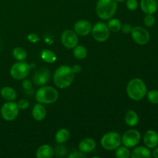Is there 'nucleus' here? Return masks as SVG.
I'll list each match as a JSON object with an SVG mask.
<instances>
[{
    "mask_svg": "<svg viewBox=\"0 0 158 158\" xmlns=\"http://www.w3.org/2000/svg\"><path fill=\"white\" fill-rule=\"evenodd\" d=\"M74 73L72 67L66 65L60 66L53 74V82L56 86L60 89H65L70 86L74 80Z\"/></svg>",
    "mask_w": 158,
    "mask_h": 158,
    "instance_id": "obj_1",
    "label": "nucleus"
},
{
    "mask_svg": "<svg viewBox=\"0 0 158 158\" xmlns=\"http://www.w3.org/2000/svg\"><path fill=\"white\" fill-rule=\"evenodd\" d=\"M127 94L133 100L140 101L143 99L148 93L146 84L139 78H134L129 81L127 85Z\"/></svg>",
    "mask_w": 158,
    "mask_h": 158,
    "instance_id": "obj_2",
    "label": "nucleus"
},
{
    "mask_svg": "<svg viewBox=\"0 0 158 158\" xmlns=\"http://www.w3.org/2000/svg\"><path fill=\"white\" fill-rule=\"evenodd\" d=\"M117 9L116 0H98L96 6V12L99 18L108 20L115 15Z\"/></svg>",
    "mask_w": 158,
    "mask_h": 158,
    "instance_id": "obj_3",
    "label": "nucleus"
},
{
    "mask_svg": "<svg viewBox=\"0 0 158 158\" xmlns=\"http://www.w3.org/2000/svg\"><path fill=\"white\" fill-rule=\"evenodd\" d=\"M59 94L49 86H42L35 93V100L42 104H52L58 100Z\"/></svg>",
    "mask_w": 158,
    "mask_h": 158,
    "instance_id": "obj_4",
    "label": "nucleus"
},
{
    "mask_svg": "<svg viewBox=\"0 0 158 158\" xmlns=\"http://www.w3.org/2000/svg\"><path fill=\"white\" fill-rule=\"evenodd\" d=\"M102 148L106 151H114L121 145V137L117 132H108L102 137L100 140Z\"/></svg>",
    "mask_w": 158,
    "mask_h": 158,
    "instance_id": "obj_5",
    "label": "nucleus"
},
{
    "mask_svg": "<svg viewBox=\"0 0 158 158\" xmlns=\"http://www.w3.org/2000/svg\"><path fill=\"white\" fill-rule=\"evenodd\" d=\"M30 72V66L25 61H18L14 63L10 69V75L17 80H24Z\"/></svg>",
    "mask_w": 158,
    "mask_h": 158,
    "instance_id": "obj_6",
    "label": "nucleus"
},
{
    "mask_svg": "<svg viewBox=\"0 0 158 158\" xmlns=\"http://www.w3.org/2000/svg\"><path fill=\"white\" fill-rule=\"evenodd\" d=\"M19 109L18 105L14 101H7L2 106L0 114L3 120L6 121H12L18 117Z\"/></svg>",
    "mask_w": 158,
    "mask_h": 158,
    "instance_id": "obj_7",
    "label": "nucleus"
},
{
    "mask_svg": "<svg viewBox=\"0 0 158 158\" xmlns=\"http://www.w3.org/2000/svg\"><path fill=\"white\" fill-rule=\"evenodd\" d=\"M92 35L96 41L99 43H103L106 41L110 37V29L107 25L102 22L95 23L92 27Z\"/></svg>",
    "mask_w": 158,
    "mask_h": 158,
    "instance_id": "obj_8",
    "label": "nucleus"
},
{
    "mask_svg": "<svg viewBox=\"0 0 158 158\" xmlns=\"http://www.w3.org/2000/svg\"><path fill=\"white\" fill-rule=\"evenodd\" d=\"M140 138H141V136L138 131L131 129L127 131L123 134V137H121V143H123V146L128 148H134L140 143Z\"/></svg>",
    "mask_w": 158,
    "mask_h": 158,
    "instance_id": "obj_9",
    "label": "nucleus"
},
{
    "mask_svg": "<svg viewBox=\"0 0 158 158\" xmlns=\"http://www.w3.org/2000/svg\"><path fill=\"white\" fill-rule=\"evenodd\" d=\"M131 36L137 44L143 46L150 41V33L146 29L141 26H135L132 28L131 32Z\"/></svg>",
    "mask_w": 158,
    "mask_h": 158,
    "instance_id": "obj_10",
    "label": "nucleus"
},
{
    "mask_svg": "<svg viewBox=\"0 0 158 158\" xmlns=\"http://www.w3.org/2000/svg\"><path fill=\"white\" fill-rule=\"evenodd\" d=\"M78 35L71 29L63 31L61 35V42L66 49H73L78 45Z\"/></svg>",
    "mask_w": 158,
    "mask_h": 158,
    "instance_id": "obj_11",
    "label": "nucleus"
},
{
    "mask_svg": "<svg viewBox=\"0 0 158 158\" xmlns=\"http://www.w3.org/2000/svg\"><path fill=\"white\" fill-rule=\"evenodd\" d=\"M49 80V72L47 68L42 67L37 69L33 76V83L38 86H44Z\"/></svg>",
    "mask_w": 158,
    "mask_h": 158,
    "instance_id": "obj_12",
    "label": "nucleus"
},
{
    "mask_svg": "<svg viewBox=\"0 0 158 158\" xmlns=\"http://www.w3.org/2000/svg\"><path fill=\"white\" fill-rule=\"evenodd\" d=\"M92 27L91 23L87 20H79L74 25V32L79 35L86 36L90 33Z\"/></svg>",
    "mask_w": 158,
    "mask_h": 158,
    "instance_id": "obj_13",
    "label": "nucleus"
},
{
    "mask_svg": "<svg viewBox=\"0 0 158 158\" xmlns=\"http://www.w3.org/2000/svg\"><path fill=\"white\" fill-rule=\"evenodd\" d=\"M143 143L149 149H154L158 145V134L153 130L146 131L143 135Z\"/></svg>",
    "mask_w": 158,
    "mask_h": 158,
    "instance_id": "obj_14",
    "label": "nucleus"
},
{
    "mask_svg": "<svg viewBox=\"0 0 158 158\" xmlns=\"http://www.w3.org/2000/svg\"><path fill=\"white\" fill-rule=\"evenodd\" d=\"M140 8L145 14L154 15L157 10V2L156 0H141Z\"/></svg>",
    "mask_w": 158,
    "mask_h": 158,
    "instance_id": "obj_15",
    "label": "nucleus"
},
{
    "mask_svg": "<svg viewBox=\"0 0 158 158\" xmlns=\"http://www.w3.org/2000/svg\"><path fill=\"white\" fill-rule=\"evenodd\" d=\"M78 148L80 151L83 152V154H88L94 151V150L95 149L96 142L93 138L87 137L80 142Z\"/></svg>",
    "mask_w": 158,
    "mask_h": 158,
    "instance_id": "obj_16",
    "label": "nucleus"
},
{
    "mask_svg": "<svg viewBox=\"0 0 158 158\" xmlns=\"http://www.w3.org/2000/svg\"><path fill=\"white\" fill-rule=\"evenodd\" d=\"M131 157L132 158H151V152L147 147L139 146L133 150Z\"/></svg>",
    "mask_w": 158,
    "mask_h": 158,
    "instance_id": "obj_17",
    "label": "nucleus"
},
{
    "mask_svg": "<svg viewBox=\"0 0 158 158\" xmlns=\"http://www.w3.org/2000/svg\"><path fill=\"white\" fill-rule=\"evenodd\" d=\"M32 115L34 120H37V121H41V120H44L46 116V108L42 103H36L32 108Z\"/></svg>",
    "mask_w": 158,
    "mask_h": 158,
    "instance_id": "obj_18",
    "label": "nucleus"
},
{
    "mask_svg": "<svg viewBox=\"0 0 158 158\" xmlns=\"http://www.w3.org/2000/svg\"><path fill=\"white\" fill-rule=\"evenodd\" d=\"M53 154V148L48 144H43L40 146L35 153L37 158H52Z\"/></svg>",
    "mask_w": 158,
    "mask_h": 158,
    "instance_id": "obj_19",
    "label": "nucleus"
},
{
    "mask_svg": "<svg viewBox=\"0 0 158 158\" xmlns=\"http://www.w3.org/2000/svg\"><path fill=\"white\" fill-rule=\"evenodd\" d=\"M1 97L6 101H14L16 99L17 94L15 89L11 86H4L0 90Z\"/></svg>",
    "mask_w": 158,
    "mask_h": 158,
    "instance_id": "obj_20",
    "label": "nucleus"
},
{
    "mask_svg": "<svg viewBox=\"0 0 158 158\" xmlns=\"http://www.w3.org/2000/svg\"><path fill=\"white\" fill-rule=\"evenodd\" d=\"M125 123L130 127H135L139 122V117L137 113L133 110L127 111L124 117Z\"/></svg>",
    "mask_w": 158,
    "mask_h": 158,
    "instance_id": "obj_21",
    "label": "nucleus"
},
{
    "mask_svg": "<svg viewBox=\"0 0 158 158\" xmlns=\"http://www.w3.org/2000/svg\"><path fill=\"white\" fill-rule=\"evenodd\" d=\"M69 132L65 128L59 130L55 135V140L58 144H62L69 139Z\"/></svg>",
    "mask_w": 158,
    "mask_h": 158,
    "instance_id": "obj_22",
    "label": "nucleus"
},
{
    "mask_svg": "<svg viewBox=\"0 0 158 158\" xmlns=\"http://www.w3.org/2000/svg\"><path fill=\"white\" fill-rule=\"evenodd\" d=\"M73 56L77 60H83L86 57L87 55V50L86 47L82 45H77L73 48Z\"/></svg>",
    "mask_w": 158,
    "mask_h": 158,
    "instance_id": "obj_23",
    "label": "nucleus"
},
{
    "mask_svg": "<svg viewBox=\"0 0 158 158\" xmlns=\"http://www.w3.org/2000/svg\"><path fill=\"white\" fill-rule=\"evenodd\" d=\"M41 58L48 63H52L56 60V55L49 49H43L41 52Z\"/></svg>",
    "mask_w": 158,
    "mask_h": 158,
    "instance_id": "obj_24",
    "label": "nucleus"
},
{
    "mask_svg": "<svg viewBox=\"0 0 158 158\" xmlns=\"http://www.w3.org/2000/svg\"><path fill=\"white\" fill-rule=\"evenodd\" d=\"M107 26L109 28L110 31L114 32H119L121 29V22L118 19H115V18H111L110 19H108L107 22Z\"/></svg>",
    "mask_w": 158,
    "mask_h": 158,
    "instance_id": "obj_25",
    "label": "nucleus"
},
{
    "mask_svg": "<svg viewBox=\"0 0 158 158\" xmlns=\"http://www.w3.org/2000/svg\"><path fill=\"white\" fill-rule=\"evenodd\" d=\"M12 56L17 61H24L27 57V53L23 48L15 47L12 50Z\"/></svg>",
    "mask_w": 158,
    "mask_h": 158,
    "instance_id": "obj_26",
    "label": "nucleus"
},
{
    "mask_svg": "<svg viewBox=\"0 0 158 158\" xmlns=\"http://www.w3.org/2000/svg\"><path fill=\"white\" fill-rule=\"evenodd\" d=\"M116 151L115 156L117 158H128L131 157V151L125 146H120Z\"/></svg>",
    "mask_w": 158,
    "mask_h": 158,
    "instance_id": "obj_27",
    "label": "nucleus"
},
{
    "mask_svg": "<svg viewBox=\"0 0 158 158\" xmlns=\"http://www.w3.org/2000/svg\"><path fill=\"white\" fill-rule=\"evenodd\" d=\"M146 95L150 103L152 104H158V90L152 89L147 93Z\"/></svg>",
    "mask_w": 158,
    "mask_h": 158,
    "instance_id": "obj_28",
    "label": "nucleus"
},
{
    "mask_svg": "<svg viewBox=\"0 0 158 158\" xmlns=\"http://www.w3.org/2000/svg\"><path fill=\"white\" fill-rule=\"evenodd\" d=\"M155 17L152 14H146V16L143 18V24L147 27H151L155 23Z\"/></svg>",
    "mask_w": 158,
    "mask_h": 158,
    "instance_id": "obj_29",
    "label": "nucleus"
},
{
    "mask_svg": "<svg viewBox=\"0 0 158 158\" xmlns=\"http://www.w3.org/2000/svg\"><path fill=\"white\" fill-rule=\"evenodd\" d=\"M54 152H55L56 155L57 157H63L66 155V150L64 146H63V145L61 144H59L55 148V149H54Z\"/></svg>",
    "mask_w": 158,
    "mask_h": 158,
    "instance_id": "obj_30",
    "label": "nucleus"
},
{
    "mask_svg": "<svg viewBox=\"0 0 158 158\" xmlns=\"http://www.w3.org/2000/svg\"><path fill=\"white\" fill-rule=\"evenodd\" d=\"M126 6L130 11H135L138 7L137 0H126Z\"/></svg>",
    "mask_w": 158,
    "mask_h": 158,
    "instance_id": "obj_31",
    "label": "nucleus"
},
{
    "mask_svg": "<svg viewBox=\"0 0 158 158\" xmlns=\"http://www.w3.org/2000/svg\"><path fill=\"white\" fill-rule=\"evenodd\" d=\"M17 105H18L19 109L25 110L29 106V102L26 99H22L17 103Z\"/></svg>",
    "mask_w": 158,
    "mask_h": 158,
    "instance_id": "obj_32",
    "label": "nucleus"
},
{
    "mask_svg": "<svg viewBox=\"0 0 158 158\" xmlns=\"http://www.w3.org/2000/svg\"><path fill=\"white\" fill-rule=\"evenodd\" d=\"M22 86H23V88L24 89H26V90L29 91V90H31L32 88V83H31L30 80H23V83H22Z\"/></svg>",
    "mask_w": 158,
    "mask_h": 158,
    "instance_id": "obj_33",
    "label": "nucleus"
},
{
    "mask_svg": "<svg viewBox=\"0 0 158 158\" xmlns=\"http://www.w3.org/2000/svg\"><path fill=\"white\" fill-rule=\"evenodd\" d=\"M68 158H84L86 157L85 154H83L81 151H74V152L71 153L69 155H68Z\"/></svg>",
    "mask_w": 158,
    "mask_h": 158,
    "instance_id": "obj_34",
    "label": "nucleus"
},
{
    "mask_svg": "<svg viewBox=\"0 0 158 158\" xmlns=\"http://www.w3.org/2000/svg\"><path fill=\"white\" fill-rule=\"evenodd\" d=\"M28 40L29 42L32 43H38L40 41V37L38 36V35H36L35 33H29L27 36Z\"/></svg>",
    "mask_w": 158,
    "mask_h": 158,
    "instance_id": "obj_35",
    "label": "nucleus"
},
{
    "mask_svg": "<svg viewBox=\"0 0 158 158\" xmlns=\"http://www.w3.org/2000/svg\"><path fill=\"white\" fill-rule=\"evenodd\" d=\"M132 28L133 27L130 24H128V23H125V24H123V26H121L120 30H121L123 33L128 34V33H131V30H132Z\"/></svg>",
    "mask_w": 158,
    "mask_h": 158,
    "instance_id": "obj_36",
    "label": "nucleus"
},
{
    "mask_svg": "<svg viewBox=\"0 0 158 158\" xmlns=\"http://www.w3.org/2000/svg\"><path fill=\"white\" fill-rule=\"evenodd\" d=\"M73 69V72L74 73V74H77V73H80L82 70V68L80 65H74L72 67Z\"/></svg>",
    "mask_w": 158,
    "mask_h": 158,
    "instance_id": "obj_37",
    "label": "nucleus"
},
{
    "mask_svg": "<svg viewBox=\"0 0 158 158\" xmlns=\"http://www.w3.org/2000/svg\"><path fill=\"white\" fill-rule=\"evenodd\" d=\"M151 156H153L154 158H158V147L154 148V151L151 153Z\"/></svg>",
    "mask_w": 158,
    "mask_h": 158,
    "instance_id": "obj_38",
    "label": "nucleus"
},
{
    "mask_svg": "<svg viewBox=\"0 0 158 158\" xmlns=\"http://www.w3.org/2000/svg\"><path fill=\"white\" fill-rule=\"evenodd\" d=\"M116 1H117V2H125L126 0H116Z\"/></svg>",
    "mask_w": 158,
    "mask_h": 158,
    "instance_id": "obj_39",
    "label": "nucleus"
},
{
    "mask_svg": "<svg viewBox=\"0 0 158 158\" xmlns=\"http://www.w3.org/2000/svg\"><path fill=\"white\" fill-rule=\"evenodd\" d=\"M157 6H158V0H157Z\"/></svg>",
    "mask_w": 158,
    "mask_h": 158,
    "instance_id": "obj_40",
    "label": "nucleus"
}]
</instances>
